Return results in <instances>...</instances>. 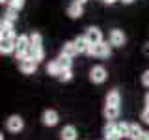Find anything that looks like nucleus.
Segmentation results:
<instances>
[{
	"label": "nucleus",
	"instance_id": "nucleus-1",
	"mask_svg": "<svg viewBox=\"0 0 149 140\" xmlns=\"http://www.w3.org/2000/svg\"><path fill=\"white\" fill-rule=\"evenodd\" d=\"M30 50H32V41H30V36L21 34V36L17 37V50H15L17 60H21V58H24V56H28V54H30Z\"/></svg>",
	"mask_w": 149,
	"mask_h": 140
},
{
	"label": "nucleus",
	"instance_id": "nucleus-2",
	"mask_svg": "<svg viewBox=\"0 0 149 140\" xmlns=\"http://www.w3.org/2000/svg\"><path fill=\"white\" fill-rule=\"evenodd\" d=\"M88 54L95 56V58H108L112 54V45L106 43V41H101V43H97V45H91V49H90Z\"/></svg>",
	"mask_w": 149,
	"mask_h": 140
},
{
	"label": "nucleus",
	"instance_id": "nucleus-3",
	"mask_svg": "<svg viewBox=\"0 0 149 140\" xmlns=\"http://www.w3.org/2000/svg\"><path fill=\"white\" fill-rule=\"evenodd\" d=\"M106 78H108V71L104 65H93L90 69V80L93 84H102Z\"/></svg>",
	"mask_w": 149,
	"mask_h": 140
},
{
	"label": "nucleus",
	"instance_id": "nucleus-4",
	"mask_svg": "<svg viewBox=\"0 0 149 140\" xmlns=\"http://www.w3.org/2000/svg\"><path fill=\"white\" fill-rule=\"evenodd\" d=\"M6 129L9 131V133H15V134L21 133V131L24 129V120H22L19 114H11L6 120Z\"/></svg>",
	"mask_w": 149,
	"mask_h": 140
},
{
	"label": "nucleus",
	"instance_id": "nucleus-5",
	"mask_svg": "<svg viewBox=\"0 0 149 140\" xmlns=\"http://www.w3.org/2000/svg\"><path fill=\"white\" fill-rule=\"evenodd\" d=\"M19 69H21L24 75H34L37 71V62L28 54V56H24V58L19 60Z\"/></svg>",
	"mask_w": 149,
	"mask_h": 140
},
{
	"label": "nucleus",
	"instance_id": "nucleus-6",
	"mask_svg": "<svg viewBox=\"0 0 149 140\" xmlns=\"http://www.w3.org/2000/svg\"><path fill=\"white\" fill-rule=\"evenodd\" d=\"M41 121H43V125H47V127H54L60 121V114L52 108H47V110H43V114H41Z\"/></svg>",
	"mask_w": 149,
	"mask_h": 140
},
{
	"label": "nucleus",
	"instance_id": "nucleus-7",
	"mask_svg": "<svg viewBox=\"0 0 149 140\" xmlns=\"http://www.w3.org/2000/svg\"><path fill=\"white\" fill-rule=\"evenodd\" d=\"M125 41H127V36H125L123 30H119V28H114V30L110 32L108 36V43L112 47H123Z\"/></svg>",
	"mask_w": 149,
	"mask_h": 140
},
{
	"label": "nucleus",
	"instance_id": "nucleus-8",
	"mask_svg": "<svg viewBox=\"0 0 149 140\" xmlns=\"http://www.w3.org/2000/svg\"><path fill=\"white\" fill-rule=\"evenodd\" d=\"M102 134H104V140H119L121 138L116 121H108V123L104 125V129H102Z\"/></svg>",
	"mask_w": 149,
	"mask_h": 140
},
{
	"label": "nucleus",
	"instance_id": "nucleus-9",
	"mask_svg": "<svg viewBox=\"0 0 149 140\" xmlns=\"http://www.w3.org/2000/svg\"><path fill=\"white\" fill-rule=\"evenodd\" d=\"M15 50H17V37L0 39V52L2 54H13Z\"/></svg>",
	"mask_w": 149,
	"mask_h": 140
},
{
	"label": "nucleus",
	"instance_id": "nucleus-10",
	"mask_svg": "<svg viewBox=\"0 0 149 140\" xmlns=\"http://www.w3.org/2000/svg\"><path fill=\"white\" fill-rule=\"evenodd\" d=\"M84 36H86V39L90 41L91 45H97V43H101V41H102V32L97 26H90Z\"/></svg>",
	"mask_w": 149,
	"mask_h": 140
},
{
	"label": "nucleus",
	"instance_id": "nucleus-11",
	"mask_svg": "<svg viewBox=\"0 0 149 140\" xmlns=\"http://www.w3.org/2000/svg\"><path fill=\"white\" fill-rule=\"evenodd\" d=\"M9 37H15L13 22H8L2 19V22H0V39H9Z\"/></svg>",
	"mask_w": 149,
	"mask_h": 140
},
{
	"label": "nucleus",
	"instance_id": "nucleus-12",
	"mask_svg": "<svg viewBox=\"0 0 149 140\" xmlns=\"http://www.w3.org/2000/svg\"><path fill=\"white\" fill-rule=\"evenodd\" d=\"M67 15L71 17V19H80L82 15H84V4H80V2H71L69 4V8H67Z\"/></svg>",
	"mask_w": 149,
	"mask_h": 140
},
{
	"label": "nucleus",
	"instance_id": "nucleus-13",
	"mask_svg": "<svg viewBox=\"0 0 149 140\" xmlns=\"http://www.w3.org/2000/svg\"><path fill=\"white\" fill-rule=\"evenodd\" d=\"M60 138L62 140H77L78 138V131L74 125H63V129L60 131Z\"/></svg>",
	"mask_w": 149,
	"mask_h": 140
},
{
	"label": "nucleus",
	"instance_id": "nucleus-14",
	"mask_svg": "<svg viewBox=\"0 0 149 140\" xmlns=\"http://www.w3.org/2000/svg\"><path fill=\"white\" fill-rule=\"evenodd\" d=\"M74 47H77L78 54H88L91 49V43L86 39V36H78L77 39H74Z\"/></svg>",
	"mask_w": 149,
	"mask_h": 140
},
{
	"label": "nucleus",
	"instance_id": "nucleus-15",
	"mask_svg": "<svg viewBox=\"0 0 149 140\" xmlns=\"http://www.w3.org/2000/svg\"><path fill=\"white\" fill-rule=\"evenodd\" d=\"M102 114H104V118L108 121H116L119 118V106H114V105H106L104 110H102Z\"/></svg>",
	"mask_w": 149,
	"mask_h": 140
},
{
	"label": "nucleus",
	"instance_id": "nucleus-16",
	"mask_svg": "<svg viewBox=\"0 0 149 140\" xmlns=\"http://www.w3.org/2000/svg\"><path fill=\"white\" fill-rule=\"evenodd\" d=\"M62 54L69 56V58H74V56L78 54L77 47H74V41H65V43H63V47H62Z\"/></svg>",
	"mask_w": 149,
	"mask_h": 140
},
{
	"label": "nucleus",
	"instance_id": "nucleus-17",
	"mask_svg": "<svg viewBox=\"0 0 149 140\" xmlns=\"http://www.w3.org/2000/svg\"><path fill=\"white\" fill-rule=\"evenodd\" d=\"M121 103V93L118 90H110L108 95H106V105H114V106H119Z\"/></svg>",
	"mask_w": 149,
	"mask_h": 140
},
{
	"label": "nucleus",
	"instance_id": "nucleus-18",
	"mask_svg": "<svg viewBox=\"0 0 149 140\" xmlns=\"http://www.w3.org/2000/svg\"><path fill=\"white\" fill-rule=\"evenodd\" d=\"M60 71H62V65H60L58 60H50L49 64H47V73L52 75V77H58Z\"/></svg>",
	"mask_w": 149,
	"mask_h": 140
},
{
	"label": "nucleus",
	"instance_id": "nucleus-19",
	"mask_svg": "<svg viewBox=\"0 0 149 140\" xmlns=\"http://www.w3.org/2000/svg\"><path fill=\"white\" fill-rule=\"evenodd\" d=\"M30 41H32V49H43V36L39 32H32Z\"/></svg>",
	"mask_w": 149,
	"mask_h": 140
},
{
	"label": "nucleus",
	"instance_id": "nucleus-20",
	"mask_svg": "<svg viewBox=\"0 0 149 140\" xmlns=\"http://www.w3.org/2000/svg\"><path fill=\"white\" fill-rule=\"evenodd\" d=\"M17 19H19V11H17V9H13V8H8V9H6V13H4V21L13 22V24H15Z\"/></svg>",
	"mask_w": 149,
	"mask_h": 140
},
{
	"label": "nucleus",
	"instance_id": "nucleus-21",
	"mask_svg": "<svg viewBox=\"0 0 149 140\" xmlns=\"http://www.w3.org/2000/svg\"><path fill=\"white\" fill-rule=\"evenodd\" d=\"M142 133L143 131H142V127H140L138 123H130V129H129V138L130 140H136Z\"/></svg>",
	"mask_w": 149,
	"mask_h": 140
},
{
	"label": "nucleus",
	"instance_id": "nucleus-22",
	"mask_svg": "<svg viewBox=\"0 0 149 140\" xmlns=\"http://www.w3.org/2000/svg\"><path fill=\"white\" fill-rule=\"evenodd\" d=\"M58 80H62V82H69V80H73V69H62L60 71L58 77Z\"/></svg>",
	"mask_w": 149,
	"mask_h": 140
},
{
	"label": "nucleus",
	"instance_id": "nucleus-23",
	"mask_svg": "<svg viewBox=\"0 0 149 140\" xmlns=\"http://www.w3.org/2000/svg\"><path fill=\"white\" fill-rule=\"evenodd\" d=\"M129 129H130V123H127V121H119L118 123V131L121 138H129Z\"/></svg>",
	"mask_w": 149,
	"mask_h": 140
},
{
	"label": "nucleus",
	"instance_id": "nucleus-24",
	"mask_svg": "<svg viewBox=\"0 0 149 140\" xmlns=\"http://www.w3.org/2000/svg\"><path fill=\"white\" fill-rule=\"evenodd\" d=\"M58 62H60V65H62V69H71L73 58H69V56H65V54H60L58 56Z\"/></svg>",
	"mask_w": 149,
	"mask_h": 140
},
{
	"label": "nucleus",
	"instance_id": "nucleus-25",
	"mask_svg": "<svg viewBox=\"0 0 149 140\" xmlns=\"http://www.w3.org/2000/svg\"><path fill=\"white\" fill-rule=\"evenodd\" d=\"M30 56L36 60L37 64H39L41 60H45V50H43V49H32V50H30Z\"/></svg>",
	"mask_w": 149,
	"mask_h": 140
},
{
	"label": "nucleus",
	"instance_id": "nucleus-26",
	"mask_svg": "<svg viewBox=\"0 0 149 140\" xmlns=\"http://www.w3.org/2000/svg\"><path fill=\"white\" fill-rule=\"evenodd\" d=\"M24 2H26V0H9L8 8H13V9H17V11H19V9L24 8Z\"/></svg>",
	"mask_w": 149,
	"mask_h": 140
},
{
	"label": "nucleus",
	"instance_id": "nucleus-27",
	"mask_svg": "<svg viewBox=\"0 0 149 140\" xmlns=\"http://www.w3.org/2000/svg\"><path fill=\"white\" fill-rule=\"evenodd\" d=\"M140 118H142V121H143V123H147V125H149V106H146V108L142 110Z\"/></svg>",
	"mask_w": 149,
	"mask_h": 140
},
{
	"label": "nucleus",
	"instance_id": "nucleus-28",
	"mask_svg": "<svg viewBox=\"0 0 149 140\" xmlns=\"http://www.w3.org/2000/svg\"><path fill=\"white\" fill-rule=\"evenodd\" d=\"M142 84L146 88H149V69H146V71L142 73Z\"/></svg>",
	"mask_w": 149,
	"mask_h": 140
},
{
	"label": "nucleus",
	"instance_id": "nucleus-29",
	"mask_svg": "<svg viewBox=\"0 0 149 140\" xmlns=\"http://www.w3.org/2000/svg\"><path fill=\"white\" fill-rule=\"evenodd\" d=\"M136 140H149V131H147V133H142Z\"/></svg>",
	"mask_w": 149,
	"mask_h": 140
},
{
	"label": "nucleus",
	"instance_id": "nucleus-30",
	"mask_svg": "<svg viewBox=\"0 0 149 140\" xmlns=\"http://www.w3.org/2000/svg\"><path fill=\"white\" fill-rule=\"evenodd\" d=\"M143 54H146V56H149V43H146V45H143Z\"/></svg>",
	"mask_w": 149,
	"mask_h": 140
},
{
	"label": "nucleus",
	"instance_id": "nucleus-31",
	"mask_svg": "<svg viewBox=\"0 0 149 140\" xmlns=\"http://www.w3.org/2000/svg\"><path fill=\"white\" fill-rule=\"evenodd\" d=\"M143 103H146V106H149V92L146 93V97H143Z\"/></svg>",
	"mask_w": 149,
	"mask_h": 140
},
{
	"label": "nucleus",
	"instance_id": "nucleus-32",
	"mask_svg": "<svg viewBox=\"0 0 149 140\" xmlns=\"http://www.w3.org/2000/svg\"><path fill=\"white\" fill-rule=\"evenodd\" d=\"M102 2H104V4H108V6H112V4H116L118 0H102Z\"/></svg>",
	"mask_w": 149,
	"mask_h": 140
},
{
	"label": "nucleus",
	"instance_id": "nucleus-33",
	"mask_svg": "<svg viewBox=\"0 0 149 140\" xmlns=\"http://www.w3.org/2000/svg\"><path fill=\"white\" fill-rule=\"evenodd\" d=\"M119 2H123V4H130V2H134V0H119Z\"/></svg>",
	"mask_w": 149,
	"mask_h": 140
},
{
	"label": "nucleus",
	"instance_id": "nucleus-34",
	"mask_svg": "<svg viewBox=\"0 0 149 140\" xmlns=\"http://www.w3.org/2000/svg\"><path fill=\"white\" fill-rule=\"evenodd\" d=\"M77 2H80V4H86V2H88V0H77Z\"/></svg>",
	"mask_w": 149,
	"mask_h": 140
},
{
	"label": "nucleus",
	"instance_id": "nucleus-35",
	"mask_svg": "<svg viewBox=\"0 0 149 140\" xmlns=\"http://www.w3.org/2000/svg\"><path fill=\"white\" fill-rule=\"evenodd\" d=\"M0 2H2V4H8V2H9V0H0Z\"/></svg>",
	"mask_w": 149,
	"mask_h": 140
}]
</instances>
